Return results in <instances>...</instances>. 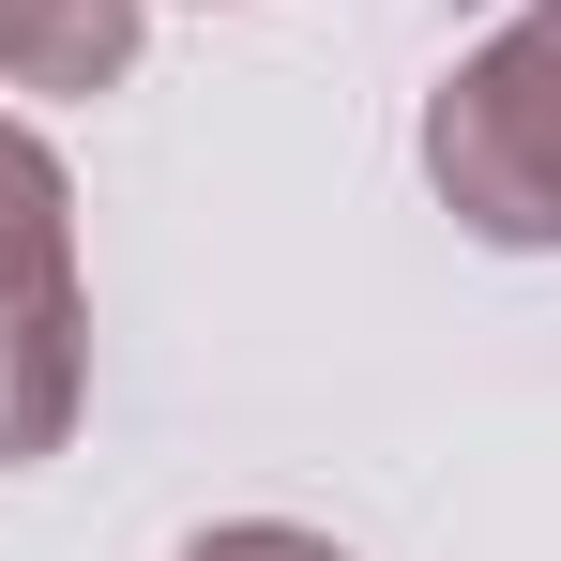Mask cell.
<instances>
[{
  "label": "cell",
  "instance_id": "6da1fadb",
  "mask_svg": "<svg viewBox=\"0 0 561 561\" xmlns=\"http://www.w3.org/2000/svg\"><path fill=\"white\" fill-rule=\"evenodd\" d=\"M425 168L485 243H561V0H531L485 61L440 77Z\"/></svg>",
  "mask_w": 561,
  "mask_h": 561
},
{
  "label": "cell",
  "instance_id": "7a4b0ae2",
  "mask_svg": "<svg viewBox=\"0 0 561 561\" xmlns=\"http://www.w3.org/2000/svg\"><path fill=\"white\" fill-rule=\"evenodd\" d=\"M61 425H77V243L46 137L0 122V470L61 456Z\"/></svg>",
  "mask_w": 561,
  "mask_h": 561
},
{
  "label": "cell",
  "instance_id": "3957f363",
  "mask_svg": "<svg viewBox=\"0 0 561 561\" xmlns=\"http://www.w3.org/2000/svg\"><path fill=\"white\" fill-rule=\"evenodd\" d=\"M137 61V0H0V77L15 92H106Z\"/></svg>",
  "mask_w": 561,
  "mask_h": 561
},
{
  "label": "cell",
  "instance_id": "277c9868",
  "mask_svg": "<svg viewBox=\"0 0 561 561\" xmlns=\"http://www.w3.org/2000/svg\"><path fill=\"white\" fill-rule=\"evenodd\" d=\"M197 561H334V547L288 531V516H243V531H197Z\"/></svg>",
  "mask_w": 561,
  "mask_h": 561
}]
</instances>
